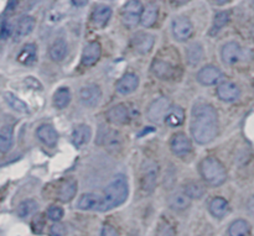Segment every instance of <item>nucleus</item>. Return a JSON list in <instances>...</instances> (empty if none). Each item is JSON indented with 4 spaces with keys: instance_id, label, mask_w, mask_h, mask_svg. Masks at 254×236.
Returning a JSON list of instances; mask_svg holds the SVG:
<instances>
[{
    "instance_id": "5701e85b",
    "label": "nucleus",
    "mask_w": 254,
    "mask_h": 236,
    "mask_svg": "<svg viewBox=\"0 0 254 236\" xmlns=\"http://www.w3.org/2000/svg\"><path fill=\"white\" fill-rule=\"evenodd\" d=\"M14 143V129L10 125H5L0 129V152L6 153L11 150Z\"/></svg>"
},
{
    "instance_id": "4be33fe9",
    "label": "nucleus",
    "mask_w": 254,
    "mask_h": 236,
    "mask_svg": "<svg viewBox=\"0 0 254 236\" xmlns=\"http://www.w3.org/2000/svg\"><path fill=\"white\" fill-rule=\"evenodd\" d=\"M169 205L174 210H185L190 207L191 199L188 197L185 192H175L169 197Z\"/></svg>"
},
{
    "instance_id": "a878e982",
    "label": "nucleus",
    "mask_w": 254,
    "mask_h": 236,
    "mask_svg": "<svg viewBox=\"0 0 254 236\" xmlns=\"http://www.w3.org/2000/svg\"><path fill=\"white\" fill-rule=\"evenodd\" d=\"M76 193H77V182L74 180H67L66 182H64L61 185L57 195H59V199L61 200V202L66 203L73 199Z\"/></svg>"
},
{
    "instance_id": "423d86ee",
    "label": "nucleus",
    "mask_w": 254,
    "mask_h": 236,
    "mask_svg": "<svg viewBox=\"0 0 254 236\" xmlns=\"http://www.w3.org/2000/svg\"><path fill=\"white\" fill-rule=\"evenodd\" d=\"M170 108V100L168 98H165V96H160V98L155 99L149 105L148 111H146V116H148V119L151 123L160 124L163 121H165V118L168 115Z\"/></svg>"
},
{
    "instance_id": "c85d7f7f",
    "label": "nucleus",
    "mask_w": 254,
    "mask_h": 236,
    "mask_svg": "<svg viewBox=\"0 0 254 236\" xmlns=\"http://www.w3.org/2000/svg\"><path fill=\"white\" fill-rule=\"evenodd\" d=\"M185 121V111L181 106H171L168 115L165 118V123L171 128L180 126Z\"/></svg>"
},
{
    "instance_id": "4c0bfd02",
    "label": "nucleus",
    "mask_w": 254,
    "mask_h": 236,
    "mask_svg": "<svg viewBox=\"0 0 254 236\" xmlns=\"http://www.w3.org/2000/svg\"><path fill=\"white\" fill-rule=\"evenodd\" d=\"M103 142L104 146H106L107 148H109V150H112V148L117 150V148L121 147V136H119V134L116 133V131H108V133L104 135Z\"/></svg>"
},
{
    "instance_id": "7c9ffc66",
    "label": "nucleus",
    "mask_w": 254,
    "mask_h": 236,
    "mask_svg": "<svg viewBox=\"0 0 254 236\" xmlns=\"http://www.w3.org/2000/svg\"><path fill=\"white\" fill-rule=\"evenodd\" d=\"M4 99H5V101H6L7 105H9L12 110L17 111V113H20V114L29 113V106L26 105V103H25V101H22L20 98H17L15 94L10 93V92H6V93L4 94Z\"/></svg>"
},
{
    "instance_id": "dca6fc26",
    "label": "nucleus",
    "mask_w": 254,
    "mask_h": 236,
    "mask_svg": "<svg viewBox=\"0 0 254 236\" xmlns=\"http://www.w3.org/2000/svg\"><path fill=\"white\" fill-rule=\"evenodd\" d=\"M155 42V37L146 32H139L133 39V47L138 53L145 54L151 51Z\"/></svg>"
},
{
    "instance_id": "39448f33",
    "label": "nucleus",
    "mask_w": 254,
    "mask_h": 236,
    "mask_svg": "<svg viewBox=\"0 0 254 236\" xmlns=\"http://www.w3.org/2000/svg\"><path fill=\"white\" fill-rule=\"evenodd\" d=\"M144 7L140 0H129L122 10V21L127 27H135L140 24V16Z\"/></svg>"
},
{
    "instance_id": "473e14b6",
    "label": "nucleus",
    "mask_w": 254,
    "mask_h": 236,
    "mask_svg": "<svg viewBox=\"0 0 254 236\" xmlns=\"http://www.w3.org/2000/svg\"><path fill=\"white\" fill-rule=\"evenodd\" d=\"M251 233V225L247 220L238 219L235 220L230 225L228 235L230 236H247Z\"/></svg>"
},
{
    "instance_id": "a19ab883",
    "label": "nucleus",
    "mask_w": 254,
    "mask_h": 236,
    "mask_svg": "<svg viewBox=\"0 0 254 236\" xmlns=\"http://www.w3.org/2000/svg\"><path fill=\"white\" fill-rule=\"evenodd\" d=\"M50 235L51 236H64L66 235V228L64 225L56 223L50 228Z\"/></svg>"
},
{
    "instance_id": "c03bdc74",
    "label": "nucleus",
    "mask_w": 254,
    "mask_h": 236,
    "mask_svg": "<svg viewBox=\"0 0 254 236\" xmlns=\"http://www.w3.org/2000/svg\"><path fill=\"white\" fill-rule=\"evenodd\" d=\"M10 34H11V26H10V24H4L1 27V34H0V37L1 39H6V37L10 36Z\"/></svg>"
},
{
    "instance_id": "e433bc0d",
    "label": "nucleus",
    "mask_w": 254,
    "mask_h": 236,
    "mask_svg": "<svg viewBox=\"0 0 254 236\" xmlns=\"http://www.w3.org/2000/svg\"><path fill=\"white\" fill-rule=\"evenodd\" d=\"M230 21V12L228 11H220L215 15V19H213L212 24V30H211V34H216V32L221 31L226 25Z\"/></svg>"
},
{
    "instance_id": "9b49d317",
    "label": "nucleus",
    "mask_w": 254,
    "mask_h": 236,
    "mask_svg": "<svg viewBox=\"0 0 254 236\" xmlns=\"http://www.w3.org/2000/svg\"><path fill=\"white\" fill-rule=\"evenodd\" d=\"M170 147L171 151L175 153L176 156H186L188 153H190L192 145H191V141L188 136L184 133H178L173 136L170 141Z\"/></svg>"
},
{
    "instance_id": "f704fd0d",
    "label": "nucleus",
    "mask_w": 254,
    "mask_h": 236,
    "mask_svg": "<svg viewBox=\"0 0 254 236\" xmlns=\"http://www.w3.org/2000/svg\"><path fill=\"white\" fill-rule=\"evenodd\" d=\"M37 208H39V204H37L36 200L26 199L22 203H20V205L17 207V215L20 218H27L34 214L37 210Z\"/></svg>"
},
{
    "instance_id": "6ab92c4d",
    "label": "nucleus",
    "mask_w": 254,
    "mask_h": 236,
    "mask_svg": "<svg viewBox=\"0 0 254 236\" xmlns=\"http://www.w3.org/2000/svg\"><path fill=\"white\" fill-rule=\"evenodd\" d=\"M112 16V9L108 5H97L92 12V22L97 27H104Z\"/></svg>"
},
{
    "instance_id": "aec40b11",
    "label": "nucleus",
    "mask_w": 254,
    "mask_h": 236,
    "mask_svg": "<svg viewBox=\"0 0 254 236\" xmlns=\"http://www.w3.org/2000/svg\"><path fill=\"white\" fill-rule=\"evenodd\" d=\"M36 135L49 147H54L59 140V134L51 125H41L37 129Z\"/></svg>"
},
{
    "instance_id": "6e6552de",
    "label": "nucleus",
    "mask_w": 254,
    "mask_h": 236,
    "mask_svg": "<svg viewBox=\"0 0 254 236\" xmlns=\"http://www.w3.org/2000/svg\"><path fill=\"white\" fill-rule=\"evenodd\" d=\"M102 99V91L96 84H88L79 91V100L84 106L94 108Z\"/></svg>"
},
{
    "instance_id": "2f4dec72",
    "label": "nucleus",
    "mask_w": 254,
    "mask_h": 236,
    "mask_svg": "<svg viewBox=\"0 0 254 236\" xmlns=\"http://www.w3.org/2000/svg\"><path fill=\"white\" fill-rule=\"evenodd\" d=\"M186 57H188V62L191 66L200 63L201 59L203 58V48L200 44L195 42L191 44L186 49Z\"/></svg>"
},
{
    "instance_id": "393cba45",
    "label": "nucleus",
    "mask_w": 254,
    "mask_h": 236,
    "mask_svg": "<svg viewBox=\"0 0 254 236\" xmlns=\"http://www.w3.org/2000/svg\"><path fill=\"white\" fill-rule=\"evenodd\" d=\"M67 51H68L67 42L64 39H59L50 47V57H51L52 61L61 62L62 59L66 58Z\"/></svg>"
},
{
    "instance_id": "f3484780",
    "label": "nucleus",
    "mask_w": 254,
    "mask_h": 236,
    "mask_svg": "<svg viewBox=\"0 0 254 236\" xmlns=\"http://www.w3.org/2000/svg\"><path fill=\"white\" fill-rule=\"evenodd\" d=\"M103 197L96 193H84L77 202V208L81 210H101Z\"/></svg>"
},
{
    "instance_id": "4468645a",
    "label": "nucleus",
    "mask_w": 254,
    "mask_h": 236,
    "mask_svg": "<svg viewBox=\"0 0 254 236\" xmlns=\"http://www.w3.org/2000/svg\"><path fill=\"white\" fill-rule=\"evenodd\" d=\"M221 57L222 61L226 64H236L241 58H242V48L237 42H227L225 46L222 47L221 51Z\"/></svg>"
},
{
    "instance_id": "603ef678",
    "label": "nucleus",
    "mask_w": 254,
    "mask_h": 236,
    "mask_svg": "<svg viewBox=\"0 0 254 236\" xmlns=\"http://www.w3.org/2000/svg\"><path fill=\"white\" fill-rule=\"evenodd\" d=\"M251 1H252V5L254 6V0H251Z\"/></svg>"
},
{
    "instance_id": "b1692460",
    "label": "nucleus",
    "mask_w": 254,
    "mask_h": 236,
    "mask_svg": "<svg viewBox=\"0 0 254 236\" xmlns=\"http://www.w3.org/2000/svg\"><path fill=\"white\" fill-rule=\"evenodd\" d=\"M37 58V48L34 44H26L20 53L17 54V61L25 66H31L36 62Z\"/></svg>"
},
{
    "instance_id": "0eeeda50",
    "label": "nucleus",
    "mask_w": 254,
    "mask_h": 236,
    "mask_svg": "<svg viewBox=\"0 0 254 236\" xmlns=\"http://www.w3.org/2000/svg\"><path fill=\"white\" fill-rule=\"evenodd\" d=\"M173 34L178 41H188L193 35V25L190 19L179 16L173 21Z\"/></svg>"
},
{
    "instance_id": "c9c22d12",
    "label": "nucleus",
    "mask_w": 254,
    "mask_h": 236,
    "mask_svg": "<svg viewBox=\"0 0 254 236\" xmlns=\"http://www.w3.org/2000/svg\"><path fill=\"white\" fill-rule=\"evenodd\" d=\"M205 187L198 182H189L185 186V193L190 199H200L205 194Z\"/></svg>"
},
{
    "instance_id": "f8f14e48",
    "label": "nucleus",
    "mask_w": 254,
    "mask_h": 236,
    "mask_svg": "<svg viewBox=\"0 0 254 236\" xmlns=\"http://www.w3.org/2000/svg\"><path fill=\"white\" fill-rule=\"evenodd\" d=\"M240 88L233 82L226 81L217 87V96L222 101H226V103L237 100L240 98Z\"/></svg>"
},
{
    "instance_id": "79ce46f5",
    "label": "nucleus",
    "mask_w": 254,
    "mask_h": 236,
    "mask_svg": "<svg viewBox=\"0 0 254 236\" xmlns=\"http://www.w3.org/2000/svg\"><path fill=\"white\" fill-rule=\"evenodd\" d=\"M101 236H119L118 232L116 230V228L112 227V225L106 224L101 230Z\"/></svg>"
},
{
    "instance_id": "3c124183",
    "label": "nucleus",
    "mask_w": 254,
    "mask_h": 236,
    "mask_svg": "<svg viewBox=\"0 0 254 236\" xmlns=\"http://www.w3.org/2000/svg\"><path fill=\"white\" fill-rule=\"evenodd\" d=\"M175 2H178V4H185V2H188L189 0H174Z\"/></svg>"
},
{
    "instance_id": "c756f323",
    "label": "nucleus",
    "mask_w": 254,
    "mask_h": 236,
    "mask_svg": "<svg viewBox=\"0 0 254 236\" xmlns=\"http://www.w3.org/2000/svg\"><path fill=\"white\" fill-rule=\"evenodd\" d=\"M210 213L216 218H223L228 212V202L225 198H213L210 203Z\"/></svg>"
},
{
    "instance_id": "a18cd8bd",
    "label": "nucleus",
    "mask_w": 254,
    "mask_h": 236,
    "mask_svg": "<svg viewBox=\"0 0 254 236\" xmlns=\"http://www.w3.org/2000/svg\"><path fill=\"white\" fill-rule=\"evenodd\" d=\"M17 4H19V0H9L6 5V10H5V14H10V12L14 11L17 7Z\"/></svg>"
},
{
    "instance_id": "37998d69",
    "label": "nucleus",
    "mask_w": 254,
    "mask_h": 236,
    "mask_svg": "<svg viewBox=\"0 0 254 236\" xmlns=\"http://www.w3.org/2000/svg\"><path fill=\"white\" fill-rule=\"evenodd\" d=\"M25 83L27 84V86L30 87V88H36V89H42L41 88V84L39 83V82L36 81V79L34 78V77H27L26 79H25Z\"/></svg>"
},
{
    "instance_id": "20e7f679",
    "label": "nucleus",
    "mask_w": 254,
    "mask_h": 236,
    "mask_svg": "<svg viewBox=\"0 0 254 236\" xmlns=\"http://www.w3.org/2000/svg\"><path fill=\"white\" fill-rule=\"evenodd\" d=\"M159 167L158 163L153 160H145L141 165V177H140V187L141 190L146 194L153 192L156 187L158 182Z\"/></svg>"
},
{
    "instance_id": "1a4fd4ad",
    "label": "nucleus",
    "mask_w": 254,
    "mask_h": 236,
    "mask_svg": "<svg viewBox=\"0 0 254 236\" xmlns=\"http://www.w3.org/2000/svg\"><path fill=\"white\" fill-rule=\"evenodd\" d=\"M221 78H222V72L212 64L202 67L197 73V81L203 86H213L218 83Z\"/></svg>"
},
{
    "instance_id": "7ed1b4c3",
    "label": "nucleus",
    "mask_w": 254,
    "mask_h": 236,
    "mask_svg": "<svg viewBox=\"0 0 254 236\" xmlns=\"http://www.w3.org/2000/svg\"><path fill=\"white\" fill-rule=\"evenodd\" d=\"M200 173L205 182L212 187H218L227 180L225 166L215 157H206L201 161Z\"/></svg>"
},
{
    "instance_id": "58836bf2",
    "label": "nucleus",
    "mask_w": 254,
    "mask_h": 236,
    "mask_svg": "<svg viewBox=\"0 0 254 236\" xmlns=\"http://www.w3.org/2000/svg\"><path fill=\"white\" fill-rule=\"evenodd\" d=\"M64 217V209L61 207H57V205H52L47 210V218L52 222H59Z\"/></svg>"
},
{
    "instance_id": "a211bd4d",
    "label": "nucleus",
    "mask_w": 254,
    "mask_h": 236,
    "mask_svg": "<svg viewBox=\"0 0 254 236\" xmlns=\"http://www.w3.org/2000/svg\"><path fill=\"white\" fill-rule=\"evenodd\" d=\"M129 110L124 104H118L111 108L107 113V119L116 125H123L129 121Z\"/></svg>"
},
{
    "instance_id": "ea45409f",
    "label": "nucleus",
    "mask_w": 254,
    "mask_h": 236,
    "mask_svg": "<svg viewBox=\"0 0 254 236\" xmlns=\"http://www.w3.org/2000/svg\"><path fill=\"white\" fill-rule=\"evenodd\" d=\"M158 236H175V229L168 223H164L159 228Z\"/></svg>"
},
{
    "instance_id": "72a5a7b5",
    "label": "nucleus",
    "mask_w": 254,
    "mask_h": 236,
    "mask_svg": "<svg viewBox=\"0 0 254 236\" xmlns=\"http://www.w3.org/2000/svg\"><path fill=\"white\" fill-rule=\"evenodd\" d=\"M71 101V92L68 88H60L54 94V104L56 108L64 109Z\"/></svg>"
},
{
    "instance_id": "9d476101",
    "label": "nucleus",
    "mask_w": 254,
    "mask_h": 236,
    "mask_svg": "<svg viewBox=\"0 0 254 236\" xmlns=\"http://www.w3.org/2000/svg\"><path fill=\"white\" fill-rule=\"evenodd\" d=\"M151 71L160 79H171L176 76V67L170 62L164 61L161 58L154 59L151 64Z\"/></svg>"
},
{
    "instance_id": "412c9836",
    "label": "nucleus",
    "mask_w": 254,
    "mask_h": 236,
    "mask_svg": "<svg viewBox=\"0 0 254 236\" xmlns=\"http://www.w3.org/2000/svg\"><path fill=\"white\" fill-rule=\"evenodd\" d=\"M91 128L88 125L81 124V125L76 126L73 133H72V142L76 147H82L91 140Z\"/></svg>"
},
{
    "instance_id": "ddd939ff",
    "label": "nucleus",
    "mask_w": 254,
    "mask_h": 236,
    "mask_svg": "<svg viewBox=\"0 0 254 236\" xmlns=\"http://www.w3.org/2000/svg\"><path fill=\"white\" fill-rule=\"evenodd\" d=\"M139 86V78L136 74L134 73H127L117 82L116 89L119 94L122 95H128V94L133 93L136 91Z\"/></svg>"
},
{
    "instance_id": "09e8293b",
    "label": "nucleus",
    "mask_w": 254,
    "mask_h": 236,
    "mask_svg": "<svg viewBox=\"0 0 254 236\" xmlns=\"http://www.w3.org/2000/svg\"><path fill=\"white\" fill-rule=\"evenodd\" d=\"M5 195H6V187L0 188V203L5 199Z\"/></svg>"
},
{
    "instance_id": "f257e3e1",
    "label": "nucleus",
    "mask_w": 254,
    "mask_h": 236,
    "mask_svg": "<svg viewBox=\"0 0 254 236\" xmlns=\"http://www.w3.org/2000/svg\"><path fill=\"white\" fill-rule=\"evenodd\" d=\"M218 133V115L210 104H197L192 110L191 134L200 145H206L215 140Z\"/></svg>"
},
{
    "instance_id": "bb28decb",
    "label": "nucleus",
    "mask_w": 254,
    "mask_h": 236,
    "mask_svg": "<svg viewBox=\"0 0 254 236\" xmlns=\"http://www.w3.org/2000/svg\"><path fill=\"white\" fill-rule=\"evenodd\" d=\"M35 29V19L32 16H22L21 19L17 21L16 27H15V35L16 37L21 39V37L29 36Z\"/></svg>"
},
{
    "instance_id": "de8ad7c7",
    "label": "nucleus",
    "mask_w": 254,
    "mask_h": 236,
    "mask_svg": "<svg viewBox=\"0 0 254 236\" xmlns=\"http://www.w3.org/2000/svg\"><path fill=\"white\" fill-rule=\"evenodd\" d=\"M247 207H248V210H250L251 214L254 215V197H252L250 200H248Z\"/></svg>"
},
{
    "instance_id": "2eb2a0df",
    "label": "nucleus",
    "mask_w": 254,
    "mask_h": 236,
    "mask_svg": "<svg viewBox=\"0 0 254 236\" xmlns=\"http://www.w3.org/2000/svg\"><path fill=\"white\" fill-rule=\"evenodd\" d=\"M101 52L102 48L98 42L93 41L87 44L84 46L83 52H82V63L87 67L96 64L101 57Z\"/></svg>"
},
{
    "instance_id": "f03ea898",
    "label": "nucleus",
    "mask_w": 254,
    "mask_h": 236,
    "mask_svg": "<svg viewBox=\"0 0 254 236\" xmlns=\"http://www.w3.org/2000/svg\"><path fill=\"white\" fill-rule=\"evenodd\" d=\"M129 194V186L128 181L123 175H119L109 183L104 189L103 202H102L101 210L107 212V210L114 209L119 207L127 200Z\"/></svg>"
},
{
    "instance_id": "8fccbe9b",
    "label": "nucleus",
    "mask_w": 254,
    "mask_h": 236,
    "mask_svg": "<svg viewBox=\"0 0 254 236\" xmlns=\"http://www.w3.org/2000/svg\"><path fill=\"white\" fill-rule=\"evenodd\" d=\"M213 1H215L217 5H225L226 2H228L230 0H213Z\"/></svg>"
},
{
    "instance_id": "cd10ccee",
    "label": "nucleus",
    "mask_w": 254,
    "mask_h": 236,
    "mask_svg": "<svg viewBox=\"0 0 254 236\" xmlns=\"http://www.w3.org/2000/svg\"><path fill=\"white\" fill-rule=\"evenodd\" d=\"M159 7L155 4H148L144 7L140 16V24L144 27H151L158 20Z\"/></svg>"
},
{
    "instance_id": "49530a36",
    "label": "nucleus",
    "mask_w": 254,
    "mask_h": 236,
    "mask_svg": "<svg viewBox=\"0 0 254 236\" xmlns=\"http://www.w3.org/2000/svg\"><path fill=\"white\" fill-rule=\"evenodd\" d=\"M71 1L74 6H78V7L84 6V5L88 4V0H71Z\"/></svg>"
}]
</instances>
